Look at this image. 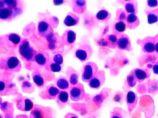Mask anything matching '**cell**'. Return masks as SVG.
I'll return each instance as SVG.
<instances>
[{
	"label": "cell",
	"mask_w": 158,
	"mask_h": 118,
	"mask_svg": "<svg viewBox=\"0 0 158 118\" xmlns=\"http://www.w3.org/2000/svg\"><path fill=\"white\" fill-rule=\"evenodd\" d=\"M4 118H15L14 114L11 113H4Z\"/></svg>",
	"instance_id": "ee69618b"
},
{
	"label": "cell",
	"mask_w": 158,
	"mask_h": 118,
	"mask_svg": "<svg viewBox=\"0 0 158 118\" xmlns=\"http://www.w3.org/2000/svg\"><path fill=\"white\" fill-rule=\"evenodd\" d=\"M87 2L84 0H73L71 1L72 9L74 13L78 15L83 14L86 11Z\"/></svg>",
	"instance_id": "44dd1931"
},
{
	"label": "cell",
	"mask_w": 158,
	"mask_h": 118,
	"mask_svg": "<svg viewBox=\"0 0 158 118\" xmlns=\"http://www.w3.org/2000/svg\"><path fill=\"white\" fill-rule=\"evenodd\" d=\"M24 4L19 0L0 1V19L10 21L23 13Z\"/></svg>",
	"instance_id": "6da1fadb"
},
{
	"label": "cell",
	"mask_w": 158,
	"mask_h": 118,
	"mask_svg": "<svg viewBox=\"0 0 158 118\" xmlns=\"http://www.w3.org/2000/svg\"><path fill=\"white\" fill-rule=\"evenodd\" d=\"M96 118L94 116H92V117H87V118Z\"/></svg>",
	"instance_id": "c3c4849f"
},
{
	"label": "cell",
	"mask_w": 158,
	"mask_h": 118,
	"mask_svg": "<svg viewBox=\"0 0 158 118\" xmlns=\"http://www.w3.org/2000/svg\"><path fill=\"white\" fill-rule=\"evenodd\" d=\"M155 42V51L158 55V33L154 37Z\"/></svg>",
	"instance_id": "60d3db41"
},
{
	"label": "cell",
	"mask_w": 158,
	"mask_h": 118,
	"mask_svg": "<svg viewBox=\"0 0 158 118\" xmlns=\"http://www.w3.org/2000/svg\"><path fill=\"white\" fill-rule=\"evenodd\" d=\"M18 88L15 83L6 80H0V96H8L18 93Z\"/></svg>",
	"instance_id": "52a82bcc"
},
{
	"label": "cell",
	"mask_w": 158,
	"mask_h": 118,
	"mask_svg": "<svg viewBox=\"0 0 158 118\" xmlns=\"http://www.w3.org/2000/svg\"><path fill=\"white\" fill-rule=\"evenodd\" d=\"M118 37L114 34L108 35L105 39L106 45L110 49H115L117 47Z\"/></svg>",
	"instance_id": "f1b7e54d"
},
{
	"label": "cell",
	"mask_w": 158,
	"mask_h": 118,
	"mask_svg": "<svg viewBox=\"0 0 158 118\" xmlns=\"http://www.w3.org/2000/svg\"><path fill=\"white\" fill-rule=\"evenodd\" d=\"M110 118H125V114L123 111L119 110H113L110 113Z\"/></svg>",
	"instance_id": "8d00e7d4"
},
{
	"label": "cell",
	"mask_w": 158,
	"mask_h": 118,
	"mask_svg": "<svg viewBox=\"0 0 158 118\" xmlns=\"http://www.w3.org/2000/svg\"><path fill=\"white\" fill-rule=\"evenodd\" d=\"M127 82L129 87H133L135 86V84L137 82V80L135 78L134 76L131 73H130L127 76Z\"/></svg>",
	"instance_id": "f35d334b"
},
{
	"label": "cell",
	"mask_w": 158,
	"mask_h": 118,
	"mask_svg": "<svg viewBox=\"0 0 158 118\" xmlns=\"http://www.w3.org/2000/svg\"><path fill=\"white\" fill-rule=\"evenodd\" d=\"M32 77L33 82L37 87L42 88L44 86V79L39 71H34L32 73Z\"/></svg>",
	"instance_id": "4dcf8cb0"
},
{
	"label": "cell",
	"mask_w": 158,
	"mask_h": 118,
	"mask_svg": "<svg viewBox=\"0 0 158 118\" xmlns=\"http://www.w3.org/2000/svg\"><path fill=\"white\" fill-rule=\"evenodd\" d=\"M21 68L20 61L16 57L9 56L0 60V69L11 72H19Z\"/></svg>",
	"instance_id": "277c9868"
},
{
	"label": "cell",
	"mask_w": 158,
	"mask_h": 118,
	"mask_svg": "<svg viewBox=\"0 0 158 118\" xmlns=\"http://www.w3.org/2000/svg\"><path fill=\"white\" fill-rule=\"evenodd\" d=\"M64 118H79L78 116L74 113H69L67 114Z\"/></svg>",
	"instance_id": "b9f144b4"
},
{
	"label": "cell",
	"mask_w": 158,
	"mask_h": 118,
	"mask_svg": "<svg viewBox=\"0 0 158 118\" xmlns=\"http://www.w3.org/2000/svg\"><path fill=\"white\" fill-rule=\"evenodd\" d=\"M1 110L4 113H11L14 114V108L12 103L8 102H5L2 103L1 107Z\"/></svg>",
	"instance_id": "836d02e7"
},
{
	"label": "cell",
	"mask_w": 158,
	"mask_h": 118,
	"mask_svg": "<svg viewBox=\"0 0 158 118\" xmlns=\"http://www.w3.org/2000/svg\"><path fill=\"white\" fill-rule=\"evenodd\" d=\"M15 118H29L26 115H18L16 116Z\"/></svg>",
	"instance_id": "bcb514c9"
},
{
	"label": "cell",
	"mask_w": 158,
	"mask_h": 118,
	"mask_svg": "<svg viewBox=\"0 0 158 118\" xmlns=\"http://www.w3.org/2000/svg\"><path fill=\"white\" fill-rule=\"evenodd\" d=\"M117 47L120 50L131 51L132 49L131 47V41L129 36L125 34H123L118 38Z\"/></svg>",
	"instance_id": "e0dca14e"
},
{
	"label": "cell",
	"mask_w": 158,
	"mask_h": 118,
	"mask_svg": "<svg viewBox=\"0 0 158 118\" xmlns=\"http://www.w3.org/2000/svg\"><path fill=\"white\" fill-rule=\"evenodd\" d=\"M111 17V14L107 10L102 9L96 14V18L99 22H104L107 21Z\"/></svg>",
	"instance_id": "1f68e13d"
},
{
	"label": "cell",
	"mask_w": 158,
	"mask_h": 118,
	"mask_svg": "<svg viewBox=\"0 0 158 118\" xmlns=\"http://www.w3.org/2000/svg\"><path fill=\"white\" fill-rule=\"evenodd\" d=\"M0 118H3V117L1 114H0Z\"/></svg>",
	"instance_id": "681fc988"
},
{
	"label": "cell",
	"mask_w": 158,
	"mask_h": 118,
	"mask_svg": "<svg viewBox=\"0 0 158 118\" xmlns=\"http://www.w3.org/2000/svg\"><path fill=\"white\" fill-rule=\"evenodd\" d=\"M37 53L27 39H24L21 40L19 45V54L23 60L28 62L34 61Z\"/></svg>",
	"instance_id": "7a4b0ae2"
},
{
	"label": "cell",
	"mask_w": 158,
	"mask_h": 118,
	"mask_svg": "<svg viewBox=\"0 0 158 118\" xmlns=\"http://www.w3.org/2000/svg\"><path fill=\"white\" fill-rule=\"evenodd\" d=\"M56 112L52 108L35 105L31 110L30 118H55Z\"/></svg>",
	"instance_id": "3957f363"
},
{
	"label": "cell",
	"mask_w": 158,
	"mask_h": 118,
	"mask_svg": "<svg viewBox=\"0 0 158 118\" xmlns=\"http://www.w3.org/2000/svg\"><path fill=\"white\" fill-rule=\"evenodd\" d=\"M56 104L60 109H64L69 101V95L66 91H61L59 92L56 98Z\"/></svg>",
	"instance_id": "7402d4cb"
},
{
	"label": "cell",
	"mask_w": 158,
	"mask_h": 118,
	"mask_svg": "<svg viewBox=\"0 0 158 118\" xmlns=\"http://www.w3.org/2000/svg\"><path fill=\"white\" fill-rule=\"evenodd\" d=\"M126 22L125 21H118L115 22L112 26V31L114 35L118 37L123 34V32L127 28Z\"/></svg>",
	"instance_id": "603a6c76"
},
{
	"label": "cell",
	"mask_w": 158,
	"mask_h": 118,
	"mask_svg": "<svg viewBox=\"0 0 158 118\" xmlns=\"http://www.w3.org/2000/svg\"><path fill=\"white\" fill-rule=\"evenodd\" d=\"M127 27L131 30L136 28L140 25V21L136 15L129 14L126 19Z\"/></svg>",
	"instance_id": "484cf974"
},
{
	"label": "cell",
	"mask_w": 158,
	"mask_h": 118,
	"mask_svg": "<svg viewBox=\"0 0 158 118\" xmlns=\"http://www.w3.org/2000/svg\"><path fill=\"white\" fill-rule=\"evenodd\" d=\"M127 16V13L122 9H118L116 12V20L118 21L126 22Z\"/></svg>",
	"instance_id": "d590c367"
},
{
	"label": "cell",
	"mask_w": 158,
	"mask_h": 118,
	"mask_svg": "<svg viewBox=\"0 0 158 118\" xmlns=\"http://www.w3.org/2000/svg\"><path fill=\"white\" fill-rule=\"evenodd\" d=\"M77 34L71 30H67L61 37V43L63 46L73 47L76 41Z\"/></svg>",
	"instance_id": "5bb4252c"
},
{
	"label": "cell",
	"mask_w": 158,
	"mask_h": 118,
	"mask_svg": "<svg viewBox=\"0 0 158 118\" xmlns=\"http://www.w3.org/2000/svg\"><path fill=\"white\" fill-rule=\"evenodd\" d=\"M106 81V73L103 70H99L95 76L88 83L90 88L94 90L100 89Z\"/></svg>",
	"instance_id": "8fae6325"
},
{
	"label": "cell",
	"mask_w": 158,
	"mask_h": 118,
	"mask_svg": "<svg viewBox=\"0 0 158 118\" xmlns=\"http://www.w3.org/2000/svg\"><path fill=\"white\" fill-rule=\"evenodd\" d=\"M22 91L25 93H31L34 92L35 90L34 86L28 81H25L22 83L21 86Z\"/></svg>",
	"instance_id": "e575fe53"
},
{
	"label": "cell",
	"mask_w": 158,
	"mask_h": 118,
	"mask_svg": "<svg viewBox=\"0 0 158 118\" xmlns=\"http://www.w3.org/2000/svg\"><path fill=\"white\" fill-rule=\"evenodd\" d=\"M69 95L71 100L75 102L81 101L85 97L84 87L82 83H78L75 85L69 87Z\"/></svg>",
	"instance_id": "ba28073f"
},
{
	"label": "cell",
	"mask_w": 158,
	"mask_h": 118,
	"mask_svg": "<svg viewBox=\"0 0 158 118\" xmlns=\"http://www.w3.org/2000/svg\"><path fill=\"white\" fill-rule=\"evenodd\" d=\"M66 75L70 86L76 85L78 83L79 74L74 68L71 67H68L66 72Z\"/></svg>",
	"instance_id": "ffe728a7"
},
{
	"label": "cell",
	"mask_w": 158,
	"mask_h": 118,
	"mask_svg": "<svg viewBox=\"0 0 158 118\" xmlns=\"http://www.w3.org/2000/svg\"><path fill=\"white\" fill-rule=\"evenodd\" d=\"M52 60L56 64L61 66L64 62L63 55L60 53H56L53 56Z\"/></svg>",
	"instance_id": "74e56055"
},
{
	"label": "cell",
	"mask_w": 158,
	"mask_h": 118,
	"mask_svg": "<svg viewBox=\"0 0 158 118\" xmlns=\"http://www.w3.org/2000/svg\"><path fill=\"white\" fill-rule=\"evenodd\" d=\"M38 31L39 35L45 39H48L54 33L52 25L45 20H42L39 22Z\"/></svg>",
	"instance_id": "7c38bea8"
},
{
	"label": "cell",
	"mask_w": 158,
	"mask_h": 118,
	"mask_svg": "<svg viewBox=\"0 0 158 118\" xmlns=\"http://www.w3.org/2000/svg\"><path fill=\"white\" fill-rule=\"evenodd\" d=\"M138 99L137 95L133 92L130 91L127 93L126 98V103L128 112L130 114L132 112L137 105Z\"/></svg>",
	"instance_id": "ac0fdd59"
},
{
	"label": "cell",
	"mask_w": 158,
	"mask_h": 118,
	"mask_svg": "<svg viewBox=\"0 0 158 118\" xmlns=\"http://www.w3.org/2000/svg\"><path fill=\"white\" fill-rule=\"evenodd\" d=\"M137 44L142 47L144 52L151 54L155 51V42L154 37L148 36L143 39H138L136 41Z\"/></svg>",
	"instance_id": "30bf717a"
},
{
	"label": "cell",
	"mask_w": 158,
	"mask_h": 118,
	"mask_svg": "<svg viewBox=\"0 0 158 118\" xmlns=\"http://www.w3.org/2000/svg\"><path fill=\"white\" fill-rule=\"evenodd\" d=\"M98 66L94 62H88L85 63L81 71L82 80L85 82H89L97 73Z\"/></svg>",
	"instance_id": "8992f818"
},
{
	"label": "cell",
	"mask_w": 158,
	"mask_h": 118,
	"mask_svg": "<svg viewBox=\"0 0 158 118\" xmlns=\"http://www.w3.org/2000/svg\"><path fill=\"white\" fill-rule=\"evenodd\" d=\"M21 42L20 36L15 33H9L0 37L1 44L8 50L16 49Z\"/></svg>",
	"instance_id": "5b68a950"
},
{
	"label": "cell",
	"mask_w": 158,
	"mask_h": 118,
	"mask_svg": "<svg viewBox=\"0 0 158 118\" xmlns=\"http://www.w3.org/2000/svg\"><path fill=\"white\" fill-rule=\"evenodd\" d=\"M130 73H131L138 82H142L146 79L149 78L150 72L149 70L137 68L133 70Z\"/></svg>",
	"instance_id": "d6986e66"
},
{
	"label": "cell",
	"mask_w": 158,
	"mask_h": 118,
	"mask_svg": "<svg viewBox=\"0 0 158 118\" xmlns=\"http://www.w3.org/2000/svg\"><path fill=\"white\" fill-rule=\"evenodd\" d=\"M50 54L47 51L37 52L34 57V61L40 67H46L51 61Z\"/></svg>",
	"instance_id": "2e32d148"
},
{
	"label": "cell",
	"mask_w": 158,
	"mask_h": 118,
	"mask_svg": "<svg viewBox=\"0 0 158 118\" xmlns=\"http://www.w3.org/2000/svg\"></svg>",
	"instance_id": "f907efd6"
},
{
	"label": "cell",
	"mask_w": 158,
	"mask_h": 118,
	"mask_svg": "<svg viewBox=\"0 0 158 118\" xmlns=\"http://www.w3.org/2000/svg\"><path fill=\"white\" fill-rule=\"evenodd\" d=\"M93 49L89 44L81 45L77 49L75 55L81 62H85L90 59L93 53Z\"/></svg>",
	"instance_id": "9c48e42d"
},
{
	"label": "cell",
	"mask_w": 158,
	"mask_h": 118,
	"mask_svg": "<svg viewBox=\"0 0 158 118\" xmlns=\"http://www.w3.org/2000/svg\"><path fill=\"white\" fill-rule=\"evenodd\" d=\"M80 21L79 16L72 12H69L64 19V23L67 26H73L78 25Z\"/></svg>",
	"instance_id": "cb8c5ba5"
},
{
	"label": "cell",
	"mask_w": 158,
	"mask_h": 118,
	"mask_svg": "<svg viewBox=\"0 0 158 118\" xmlns=\"http://www.w3.org/2000/svg\"><path fill=\"white\" fill-rule=\"evenodd\" d=\"M55 83L58 88L63 91L66 92L69 89L70 87L67 79L64 76H61L57 78L56 80Z\"/></svg>",
	"instance_id": "4316f807"
},
{
	"label": "cell",
	"mask_w": 158,
	"mask_h": 118,
	"mask_svg": "<svg viewBox=\"0 0 158 118\" xmlns=\"http://www.w3.org/2000/svg\"><path fill=\"white\" fill-rule=\"evenodd\" d=\"M153 70L155 74H158V60L153 65Z\"/></svg>",
	"instance_id": "7bdbcfd3"
},
{
	"label": "cell",
	"mask_w": 158,
	"mask_h": 118,
	"mask_svg": "<svg viewBox=\"0 0 158 118\" xmlns=\"http://www.w3.org/2000/svg\"><path fill=\"white\" fill-rule=\"evenodd\" d=\"M34 107L33 102L27 97H20L16 101V107L18 110L28 112L32 110Z\"/></svg>",
	"instance_id": "9a60e30c"
},
{
	"label": "cell",
	"mask_w": 158,
	"mask_h": 118,
	"mask_svg": "<svg viewBox=\"0 0 158 118\" xmlns=\"http://www.w3.org/2000/svg\"><path fill=\"white\" fill-rule=\"evenodd\" d=\"M60 90L54 84H49L40 94V96L44 100H53L56 98Z\"/></svg>",
	"instance_id": "4fadbf2b"
},
{
	"label": "cell",
	"mask_w": 158,
	"mask_h": 118,
	"mask_svg": "<svg viewBox=\"0 0 158 118\" xmlns=\"http://www.w3.org/2000/svg\"><path fill=\"white\" fill-rule=\"evenodd\" d=\"M65 2V1L59 0V1H54L53 2L54 3V5H60L63 4Z\"/></svg>",
	"instance_id": "f6af8a7d"
},
{
	"label": "cell",
	"mask_w": 158,
	"mask_h": 118,
	"mask_svg": "<svg viewBox=\"0 0 158 118\" xmlns=\"http://www.w3.org/2000/svg\"><path fill=\"white\" fill-rule=\"evenodd\" d=\"M46 39L49 43V45H50V48L52 49H53L55 47L57 48L59 46V44L62 45L61 37H60L57 33H54L52 36Z\"/></svg>",
	"instance_id": "83f0119b"
},
{
	"label": "cell",
	"mask_w": 158,
	"mask_h": 118,
	"mask_svg": "<svg viewBox=\"0 0 158 118\" xmlns=\"http://www.w3.org/2000/svg\"><path fill=\"white\" fill-rule=\"evenodd\" d=\"M147 15L148 23L150 24L156 23L158 21V8L145 12Z\"/></svg>",
	"instance_id": "f546056e"
},
{
	"label": "cell",
	"mask_w": 158,
	"mask_h": 118,
	"mask_svg": "<svg viewBox=\"0 0 158 118\" xmlns=\"http://www.w3.org/2000/svg\"><path fill=\"white\" fill-rule=\"evenodd\" d=\"M2 97L0 96V108H1V105L2 104Z\"/></svg>",
	"instance_id": "7dc6e473"
},
{
	"label": "cell",
	"mask_w": 158,
	"mask_h": 118,
	"mask_svg": "<svg viewBox=\"0 0 158 118\" xmlns=\"http://www.w3.org/2000/svg\"><path fill=\"white\" fill-rule=\"evenodd\" d=\"M148 6L150 8H155L158 6V0H148L147 1Z\"/></svg>",
	"instance_id": "ab89813d"
},
{
	"label": "cell",
	"mask_w": 158,
	"mask_h": 118,
	"mask_svg": "<svg viewBox=\"0 0 158 118\" xmlns=\"http://www.w3.org/2000/svg\"><path fill=\"white\" fill-rule=\"evenodd\" d=\"M45 69L48 71L52 72H59L62 70V67L51 60L50 63L45 67Z\"/></svg>",
	"instance_id": "d6a6232c"
},
{
	"label": "cell",
	"mask_w": 158,
	"mask_h": 118,
	"mask_svg": "<svg viewBox=\"0 0 158 118\" xmlns=\"http://www.w3.org/2000/svg\"><path fill=\"white\" fill-rule=\"evenodd\" d=\"M125 12L127 14H137L138 13V3L135 1H123Z\"/></svg>",
	"instance_id": "d4e9b609"
}]
</instances>
